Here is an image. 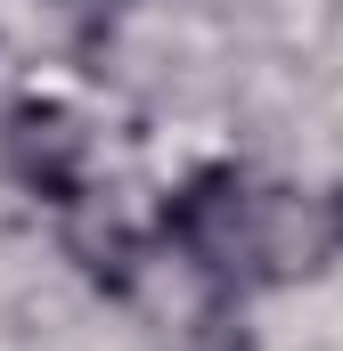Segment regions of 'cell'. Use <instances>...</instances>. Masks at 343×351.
<instances>
[{
	"mask_svg": "<svg viewBox=\"0 0 343 351\" xmlns=\"http://www.w3.org/2000/svg\"><path fill=\"white\" fill-rule=\"evenodd\" d=\"M164 237L180 245V262L196 278H213V294L278 286V278L319 269V254H335L327 204H303L286 188H254L237 164H204L164 204Z\"/></svg>",
	"mask_w": 343,
	"mask_h": 351,
	"instance_id": "1",
	"label": "cell"
},
{
	"mask_svg": "<svg viewBox=\"0 0 343 351\" xmlns=\"http://www.w3.org/2000/svg\"><path fill=\"white\" fill-rule=\"evenodd\" d=\"M0 164L16 188H33L41 204H58V213H74L90 188V131L74 106H58V98H16L8 114H0Z\"/></svg>",
	"mask_w": 343,
	"mask_h": 351,
	"instance_id": "2",
	"label": "cell"
},
{
	"mask_svg": "<svg viewBox=\"0 0 343 351\" xmlns=\"http://www.w3.org/2000/svg\"><path fill=\"white\" fill-rule=\"evenodd\" d=\"M66 254H74L106 294H131V278H139V245H131V229H123V213H115L106 196H82V204L66 213Z\"/></svg>",
	"mask_w": 343,
	"mask_h": 351,
	"instance_id": "3",
	"label": "cell"
},
{
	"mask_svg": "<svg viewBox=\"0 0 343 351\" xmlns=\"http://www.w3.org/2000/svg\"><path fill=\"white\" fill-rule=\"evenodd\" d=\"M172 351H254V335L237 327V311H229V294H221L204 319H188V327H180V343H172Z\"/></svg>",
	"mask_w": 343,
	"mask_h": 351,
	"instance_id": "4",
	"label": "cell"
},
{
	"mask_svg": "<svg viewBox=\"0 0 343 351\" xmlns=\"http://www.w3.org/2000/svg\"><path fill=\"white\" fill-rule=\"evenodd\" d=\"M327 229H335V245H343V188L327 196Z\"/></svg>",
	"mask_w": 343,
	"mask_h": 351,
	"instance_id": "5",
	"label": "cell"
}]
</instances>
